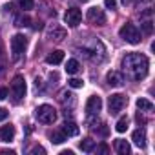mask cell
Masks as SVG:
<instances>
[{"label":"cell","instance_id":"obj_11","mask_svg":"<svg viewBox=\"0 0 155 155\" xmlns=\"http://www.w3.org/2000/svg\"><path fill=\"white\" fill-rule=\"evenodd\" d=\"M60 131L66 135V137H77L79 135V126H77L73 120H66L60 128Z\"/></svg>","mask_w":155,"mask_h":155},{"label":"cell","instance_id":"obj_7","mask_svg":"<svg viewBox=\"0 0 155 155\" xmlns=\"http://www.w3.org/2000/svg\"><path fill=\"white\" fill-rule=\"evenodd\" d=\"M64 22L69 26V28H77L81 22H82V11L79 8H69L64 15Z\"/></svg>","mask_w":155,"mask_h":155},{"label":"cell","instance_id":"obj_8","mask_svg":"<svg viewBox=\"0 0 155 155\" xmlns=\"http://www.w3.org/2000/svg\"><path fill=\"white\" fill-rule=\"evenodd\" d=\"M101 108H102V99L99 95H91L88 99V102H86V113H88V117L97 115L101 111Z\"/></svg>","mask_w":155,"mask_h":155},{"label":"cell","instance_id":"obj_1","mask_svg":"<svg viewBox=\"0 0 155 155\" xmlns=\"http://www.w3.org/2000/svg\"><path fill=\"white\" fill-rule=\"evenodd\" d=\"M120 68H122V71L128 77H131L133 81H142L144 77L148 75L150 62H148V58L142 53H128L122 58Z\"/></svg>","mask_w":155,"mask_h":155},{"label":"cell","instance_id":"obj_5","mask_svg":"<svg viewBox=\"0 0 155 155\" xmlns=\"http://www.w3.org/2000/svg\"><path fill=\"white\" fill-rule=\"evenodd\" d=\"M26 81H24V77L22 75H17L13 82H11V93H13V101L15 102H20L24 97H26Z\"/></svg>","mask_w":155,"mask_h":155},{"label":"cell","instance_id":"obj_10","mask_svg":"<svg viewBox=\"0 0 155 155\" xmlns=\"http://www.w3.org/2000/svg\"><path fill=\"white\" fill-rule=\"evenodd\" d=\"M106 82L111 86V88H120L124 84V75L119 73V71H110L106 75Z\"/></svg>","mask_w":155,"mask_h":155},{"label":"cell","instance_id":"obj_23","mask_svg":"<svg viewBox=\"0 0 155 155\" xmlns=\"http://www.w3.org/2000/svg\"><path fill=\"white\" fill-rule=\"evenodd\" d=\"M68 86L73 88V90H79V88L84 86V82H82L81 79H69V81H68Z\"/></svg>","mask_w":155,"mask_h":155},{"label":"cell","instance_id":"obj_29","mask_svg":"<svg viewBox=\"0 0 155 155\" xmlns=\"http://www.w3.org/2000/svg\"><path fill=\"white\" fill-rule=\"evenodd\" d=\"M31 153H33V155H37V153H46V150H44V148H40V146H37V148H33V150H31Z\"/></svg>","mask_w":155,"mask_h":155},{"label":"cell","instance_id":"obj_21","mask_svg":"<svg viewBox=\"0 0 155 155\" xmlns=\"http://www.w3.org/2000/svg\"><path fill=\"white\" fill-rule=\"evenodd\" d=\"M128 117H120L119 120H117V126H115V130L119 131V133H124L126 130H128Z\"/></svg>","mask_w":155,"mask_h":155},{"label":"cell","instance_id":"obj_2","mask_svg":"<svg viewBox=\"0 0 155 155\" xmlns=\"http://www.w3.org/2000/svg\"><path fill=\"white\" fill-rule=\"evenodd\" d=\"M35 117L38 119V122L42 124H53L57 120V110L49 104H42L35 110Z\"/></svg>","mask_w":155,"mask_h":155},{"label":"cell","instance_id":"obj_13","mask_svg":"<svg viewBox=\"0 0 155 155\" xmlns=\"http://www.w3.org/2000/svg\"><path fill=\"white\" fill-rule=\"evenodd\" d=\"M131 140H133L139 148H144V146H146V131H144L142 128L135 130V131L131 133Z\"/></svg>","mask_w":155,"mask_h":155},{"label":"cell","instance_id":"obj_25","mask_svg":"<svg viewBox=\"0 0 155 155\" xmlns=\"http://www.w3.org/2000/svg\"><path fill=\"white\" fill-rule=\"evenodd\" d=\"M140 26H142V31H144L146 35H151V33H153V24H151L150 20H146V22H142Z\"/></svg>","mask_w":155,"mask_h":155},{"label":"cell","instance_id":"obj_17","mask_svg":"<svg viewBox=\"0 0 155 155\" xmlns=\"http://www.w3.org/2000/svg\"><path fill=\"white\" fill-rule=\"evenodd\" d=\"M79 69H81V64H79V60L69 58V60L66 62V71H68V75H75V73H79Z\"/></svg>","mask_w":155,"mask_h":155},{"label":"cell","instance_id":"obj_18","mask_svg":"<svg viewBox=\"0 0 155 155\" xmlns=\"http://www.w3.org/2000/svg\"><path fill=\"white\" fill-rule=\"evenodd\" d=\"M137 108L140 110V111H151L153 110V102H150L148 99H137Z\"/></svg>","mask_w":155,"mask_h":155},{"label":"cell","instance_id":"obj_3","mask_svg":"<svg viewBox=\"0 0 155 155\" xmlns=\"http://www.w3.org/2000/svg\"><path fill=\"white\" fill-rule=\"evenodd\" d=\"M119 35L122 40H126L128 44H139L140 42V31L137 29L135 24H124L120 29H119Z\"/></svg>","mask_w":155,"mask_h":155},{"label":"cell","instance_id":"obj_15","mask_svg":"<svg viewBox=\"0 0 155 155\" xmlns=\"http://www.w3.org/2000/svg\"><path fill=\"white\" fill-rule=\"evenodd\" d=\"M115 150H117V153H120V155H130V153H131L130 142H128V140H122V139H117V140H115Z\"/></svg>","mask_w":155,"mask_h":155},{"label":"cell","instance_id":"obj_14","mask_svg":"<svg viewBox=\"0 0 155 155\" xmlns=\"http://www.w3.org/2000/svg\"><path fill=\"white\" fill-rule=\"evenodd\" d=\"M62 60H64V51H60V49H55V51H51V53L46 57V62L51 64V66H57V64H60Z\"/></svg>","mask_w":155,"mask_h":155},{"label":"cell","instance_id":"obj_27","mask_svg":"<svg viewBox=\"0 0 155 155\" xmlns=\"http://www.w3.org/2000/svg\"><path fill=\"white\" fill-rule=\"evenodd\" d=\"M8 95H9L8 88H0V101H4V99H8Z\"/></svg>","mask_w":155,"mask_h":155},{"label":"cell","instance_id":"obj_33","mask_svg":"<svg viewBox=\"0 0 155 155\" xmlns=\"http://www.w3.org/2000/svg\"><path fill=\"white\" fill-rule=\"evenodd\" d=\"M81 2H90V0H81Z\"/></svg>","mask_w":155,"mask_h":155},{"label":"cell","instance_id":"obj_24","mask_svg":"<svg viewBox=\"0 0 155 155\" xmlns=\"http://www.w3.org/2000/svg\"><path fill=\"white\" fill-rule=\"evenodd\" d=\"M29 18L28 17H17L15 18V26H18V28H26V26H29Z\"/></svg>","mask_w":155,"mask_h":155},{"label":"cell","instance_id":"obj_26","mask_svg":"<svg viewBox=\"0 0 155 155\" xmlns=\"http://www.w3.org/2000/svg\"><path fill=\"white\" fill-rule=\"evenodd\" d=\"M104 6L108 9H117V0H104Z\"/></svg>","mask_w":155,"mask_h":155},{"label":"cell","instance_id":"obj_20","mask_svg":"<svg viewBox=\"0 0 155 155\" xmlns=\"http://www.w3.org/2000/svg\"><path fill=\"white\" fill-rule=\"evenodd\" d=\"M81 150L82 151H93L95 150V140L93 139H84V140H81Z\"/></svg>","mask_w":155,"mask_h":155},{"label":"cell","instance_id":"obj_28","mask_svg":"<svg viewBox=\"0 0 155 155\" xmlns=\"http://www.w3.org/2000/svg\"><path fill=\"white\" fill-rule=\"evenodd\" d=\"M6 119H8V110L0 108V120H6Z\"/></svg>","mask_w":155,"mask_h":155},{"label":"cell","instance_id":"obj_12","mask_svg":"<svg viewBox=\"0 0 155 155\" xmlns=\"http://www.w3.org/2000/svg\"><path fill=\"white\" fill-rule=\"evenodd\" d=\"M0 139H2V142H11L15 139V126H11V124L2 126V130H0Z\"/></svg>","mask_w":155,"mask_h":155},{"label":"cell","instance_id":"obj_32","mask_svg":"<svg viewBox=\"0 0 155 155\" xmlns=\"http://www.w3.org/2000/svg\"><path fill=\"white\" fill-rule=\"evenodd\" d=\"M0 55H2V42H0Z\"/></svg>","mask_w":155,"mask_h":155},{"label":"cell","instance_id":"obj_4","mask_svg":"<svg viewBox=\"0 0 155 155\" xmlns=\"http://www.w3.org/2000/svg\"><path fill=\"white\" fill-rule=\"evenodd\" d=\"M128 104V97L122 95V93H113L110 99H108V110L111 115H119Z\"/></svg>","mask_w":155,"mask_h":155},{"label":"cell","instance_id":"obj_9","mask_svg":"<svg viewBox=\"0 0 155 155\" xmlns=\"http://www.w3.org/2000/svg\"><path fill=\"white\" fill-rule=\"evenodd\" d=\"M88 20L91 24H95V26H104L106 24V15L99 8H90L88 9Z\"/></svg>","mask_w":155,"mask_h":155},{"label":"cell","instance_id":"obj_19","mask_svg":"<svg viewBox=\"0 0 155 155\" xmlns=\"http://www.w3.org/2000/svg\"><path fill=\"white\" fill-rule=\"evenodd\" d=\"M49 139H51V142H53V144H62L68 137H66L62 131H51V133H49Z\"/></svg>","mask_w":155,"mask_h":155},{"label":"cell","instance_id":"obj_30","mask_svg":"<svg viewBox=\"0 0 155 155\" xmlns=\"http://www.w3.org/2000/svg\"><path fill=\"white\" fill-rule=\"evenodd\" d=\"M99 150H101L102 153H108V146H106V144H101V148H99Z\"/></svg>","mask_w":155,"mask_h":155},{"label":"cell","instance_id":"obj_31","mask_svg":"<svg viewBox=\"0 0 155 155\" xmlns=\"http://www.w3.org/2000/svg\"><path fill=\"white\" fill-rule=\"evenodd\" d=\"M60 155H73V151H71V150H66V151H62Z\"/></svg>","mask_w":155,"mask_h":155},{"label":"cell","instance_id":"obj_22","mask_svg":"<svg viewBox=\"0 0 155 155\" xmlns=\"http://www.w3.org/2000/svg\"><path fill=\"white\" fill-rule=\"evenodd\" d=\"M18 6H20V9H24V11H29V9L35 8V0H18Z\"/></svg>","mask_w":155,"mask_h":155},{"label":"cell","instance_id":"obj_6","mask_svg":"<svg viewBox=\"0 0 155 155\" xmlns=\"http://www.w3.org/2000/svg\"><path fill=\"white\" fill-rule=\"evenodd\" d=\"M26 46H28V38L24 35L18 33V35H15L11 38V53H13V58L15 60H18L22 57V53L26 51Z\"/></svg>","mask_w":155,"mask_h":155},{"label":"cell","instance_id":"obj_16","mask_svg":"<svg viewBox=\"0 0 155 155\" xmlns=\"http://www.w3.org/2000/svg\"><path fill=\"white\" fill-rule=\"evenodd\" d=\"M48 37H49L51 40L60 42V40H64V38H66V29H62V28H55V29H51V31L48 33Z\"/></svg>","mask_w":155,"mask_h":155}]
</instances>
